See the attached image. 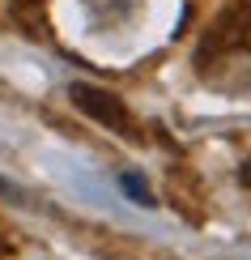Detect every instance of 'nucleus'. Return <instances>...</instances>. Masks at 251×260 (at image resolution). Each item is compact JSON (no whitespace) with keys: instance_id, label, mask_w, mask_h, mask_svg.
<instances>
[{"instance_id":"f257e3e1","label":"nucleus","mask_w":251,"mask_h":260,"mask_svg":"<svg viewBox=\"0 0 251 260\" xmlns=\"http://www.w3.org/2000/svg\"><path fill=\"white\" fill-rule=\"evenodd\" d=\"M73 99L85 107V115L102 120L106 128L128 133V115H124V103H119V99H111V94H102V90H90V85H73Z\"/></svg>"}]
</instances>
